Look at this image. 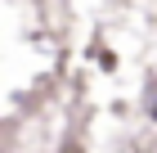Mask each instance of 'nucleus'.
<instances>
[{"mask_svg":"<svg viewBox=\"0 0 157 153\" xmlns=\"http://www.w3.org/2000/svg\"><path fill=\"white\" fill-rule=\"evenodd\" d=\"M153 117H157V104H153Z\"/></svg>","mask_w":157,"mask_h":153,"instance_id":"nucleus-1","label":"nucleus"}]
</instances>
